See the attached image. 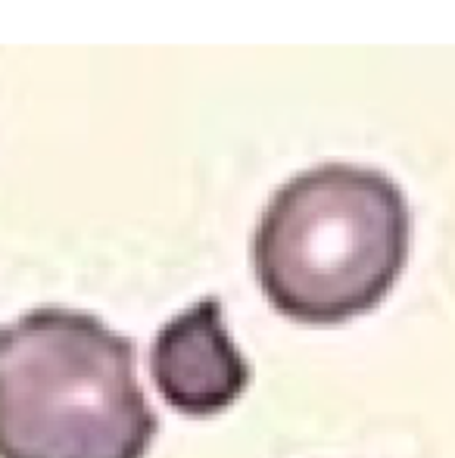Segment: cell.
I'll return each instance as SVG.
<instances>
[{"instance_id": "6da1fadb", "label": "cell", "mask_w": 455, "mask_h": 458, "mask_svg": "<svg viewBox=\"0 0 455 458\" xmlns=\"http://www.w3.org/2000/svg\"><path fill=\"white\" fill-rule=\"evenodd\" d=\"M406 193L368 165L322 163L274 191L253 234V268L281 315L341 325L393 290L409 259Z\"/></svg>"}, {"instance_id": "7a4b0ae2", "label": "cell", "mask_w": 455, "mask_h": 458, "mask_svg": "<svg viewBox=\"0 0 455 458\" xmlns=\"http://www.w3.org/2000/svg\"><path fill=\"white\" fill-rule=\"evenodd\" d=\"M156 430L134 344L97 315L47 306L0 327V458H144Z\"/></svg>"}, {"instance_id": "3957f363", "label": "cell", "mask_w": 455, "mask_h": 458, "mask_svg": "<svg viewBox=\"0 0 455 458\" xmlns=\"http://www.w3.org/2000/svg\"><path fill=\"white\" fill-rule=\"evenodd\" d=\"M150 371L159 396L190 418L231 409L253 380V368L222 321L219 296H203L159 327Z\"/></svg>"}]
</instances>
